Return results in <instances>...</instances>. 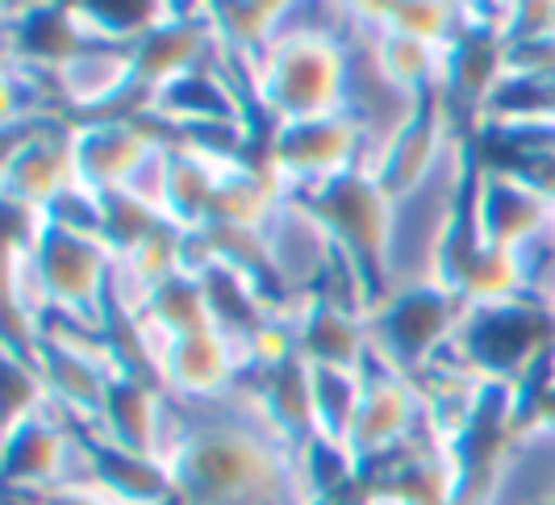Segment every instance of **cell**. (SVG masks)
Returning a JSON list of instances; mask_svg holds the SVG:
<instances>
[]
</instances>
